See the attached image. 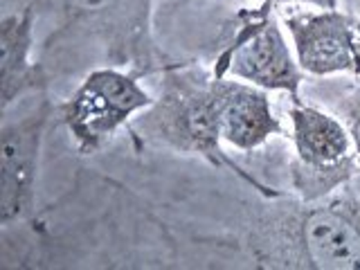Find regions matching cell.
Segmentation results:
<instances>
[{
    "label": "cell",
    "instance_id": "cell-3",
    "mask_svg": "<svg viewBox=\"0 0 360 270\" xmlns=\"http://www.w3.org/2000/svg\"><path fill=\"white\" fill-rule=\"evenodd\" d=\"M257 259L275 268L360 270V234L333 194L318 202L288 198L264 228Z\"/></svg>",
    "mask_w": 360,
    "mask_h": 270
},
{
    "label": "cell",
    "instance_id": "cell-1",
    "mask_svg": "<svg viewBox=\"0 0 360 270\" xmlns=\"http://www.w3.org/2000/svg\"><path fill=\"white\" fill-rule=\"evenodd\" d=\"M162 75L153 104L131 124V133L158 149L178 155L200 158L217 169H228L250 185L259 196L279 200L281 191L264 185L248 174L225 151L219 127V104L214 88V70L194 63H169Z\"/></svg>",
    "mask_w": 360,
    "mask_h": 270
},
{
    "label": "cell",
    "instance_id": "cell-10",
    "mask_svg": "<svg viewBox=\"0 0 360 270\" xmlns=\"http://www.w3.org/2000/svg\"><path fill=\"white\" fill-rule=\"evenodd\" d=\"M39 11L30 3L5 11L0 18V108L7 112L18 101L45 93L50 70L34 56Z\"/></svg>",
    "mask_w": 360,
    "mask_h": 270
},
{
    "label": "cell",
    "instance_id": "cell-4",
    "mask_svg": "<svg viewBox=\"0 0 360 270\" xmlns=\"http://www.w3.org/2000/svg\"><path fill=\"white\" fill-rule=\"evenodd\" d=\"M142 72L124 65L99 63L68 95L56 117L61 120L79 155H95L131 129L133 120L153 104L155 95L142 84Z\"/></svg>",
    "mask_w": 360,
    "mask_h": 270
},
{
    "label": "cell",
    "instance_id": "cell-5",
    "mask_svg": "<svg viewBox=\"0 0 360 270\" xmlns=\"http://www.w3.org/2000/svg\"><path fill=\"white\" fill-rule=\"evenodd\" d=\"M292 144L290 189L304 202H318L347 187L360 172V158L345 120L304 97L288 104Z\"/></svg>",
    "mask_w": 360,
    "mask_h": 270
},
{
    "label": "cell",
    "instance_id": "cell-2",
    "mask_svg": "<svg viewBox=\"0 0 360 270\" xmlns=\"http://www.w3.org/2000/svg\"><path fill=\"white\" fill-rule=\"evenodd\" d=\"M54 18L48 48L82 41L101 54L104 63L124 65L144 77L162 72L165 54L153 37V0H27Z\"/></svg>",
    "mask_w": 360,
    "mask_h": 270
},
{
    "label": "cell",
    "instance_id": "cell-7",
    "mask_svg": "<svg viewBox=\"0 0 360 270\" xmlns=\"http://www.w3.org/2000/svg\"><path fill=\"white\" fill-rule=\"evenodd\" d=\"M50 93L34 95L18 115L3 112L0 124V223L27 221L37 207V185L45 133L56 117Z\"/></svg>",
    "mask_w": 360,
    "mask_h": 270
},
{
    "label": "cell",
    "instance_id": "cell-6",
    "mask_svg": "<svg viewBox=\"0 0 360 270\" xmlns=\"http://www.w3.org/2000/svg\"><path fill=\"white\" fill-rule=\"evenodd\" d=\"M236 20L234 39L221 50L212 70L268 93H284L288 99L302 97L307 72L297 61L279 11L257 5V9L239 11Z\"/></svg>",
    "mask_w": 360,
    "mask_h": 270
},
{
    "label": "cell",
    "instance_id": "cell-8",
    "mask_svg": "<svg viewBox=\"0 0 360 270\" xmlns=\"http://www.w3.org/2000/svg\"><path fill=\"white\" fill-rule=\"evenodd\" d=\"M279 18L307 77L360 79V18L338 7L281 5Z\"/></svg>",
    "mask_w": 360,
    "mask_h": 270
},
{
    "label": "cell",
    "instance_id": "cell-12",
    "mask_svg": "<svg viewBox=\"0 0 360 270\" xmlns=\"http://www.w3.org/2000/svg\"><path fill=\"white\" fill-rule=\"evenodd\" d=\"M338 194H340V191H338ZM340 202H342V207L347 212V217L352 219V223L356 225V230L360 234V196L349 194V191H342V194H340Z\"/></svg>",
    "mask_w": 360,
    "mask_h": 270
},
{
    "label": "cell",
    "instance_id": "cell-11",
    "mask_svg": "<svg viewBox=\"0 0 360 270\" xmlns=\"http://www.w3.org/2000/svg\"><path fill=\"white\" fill-rule=\"evenodd\" d=\"M335 110L345 120L349 133H352L356 153L360 158V79H356V84L342 95V101H338Z\"/></svg>",
    "mask_w": 360,
    "mask_h": 270
},
{
    "label": "cell",
    "instance_id": "cell-9",
    "mask_svg": "<svg viewBox=\"0 0 360 270\" xmlns=\"http://www.w3.org/2000/svg\"><path fill=\"white\" fill-rule=\"evenodd\" d=\"M219 104V127L225 146L239 153L264 149L273 138H288L270 93L234 77L214 72Z\"/></svg>",
    "mask_w": 360,
    "mask_h": 270
}]
</instances>
